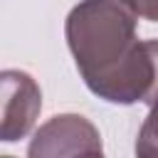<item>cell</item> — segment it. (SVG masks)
I'll use <instances>...</instances> for the list:
<instances>
[{"instance_id":"cell-1","label":"cell","mask_w":158,"mask_h":158,"mask_svg":"<svg viewBox=\"0 0 158 158\" xmlns=\"http://www.w3.org/2000/svg\"><path fill=\"white\" fill-rule=\"evenodd\" d=\"M138 12L128 0H79L64 35L91 94L109 104H151L156 62L148 40L136 35Z\"/></svg>"},{"instance_id":"cell-2","label":"cell","mask_w":158,"mask_h":158,"mask_svg":"<svg viewBox=\"0 0 158 158\" xmlns=\"http://www.w3.org/2000/svg\"><path fill=\"white\" fill-rule=\"evenodd\" d=\"M101 136L96 126L79 114H59L42 123L27 148L30 158L57 156H101Z\"/></svg>"},{"instance_id":"cell-5","label":"cell","mask_w":158,"mask_h":158,"mask_svg":"<svg viewBox=\"0 0 158 158\" xmlns=\"http://www.w3.org/2000/svg\"><path fill=\"white\" fill-rule=\"evenodd\" d=\"M131 7L138 12V17L158 22V0H128Z\"/></svg>"},{"instance_id":"cell-4","label":"cell","mask_w":158,"mask_h":158,"mask_svg":"<svg viewBox=\"0 0 158 158\" xmlns=\"http://www.w3.org/2000/svg\"><path fill=\"white\" fill-rule=\"evenodd\" d=\"M136 153L138 156H158V101L151 104V111L138 131Z\"/></svg>"},{"instance_id":"cell-3","label":"cell","mask_w":158,"mask_h":158,"mask_svg":"<svg viewBox=\"0 0 158 158\" xmlns=\"http://www.w3.org/2000/svg\"><path fill=\"white\" fill-rule=\"evenodd\" d=\"M2 84V126H0V138L5 143H12L17 138H25L42 109V91L37 81L20 69H5L0 74Z\"/></svg>"}]
</instances>
